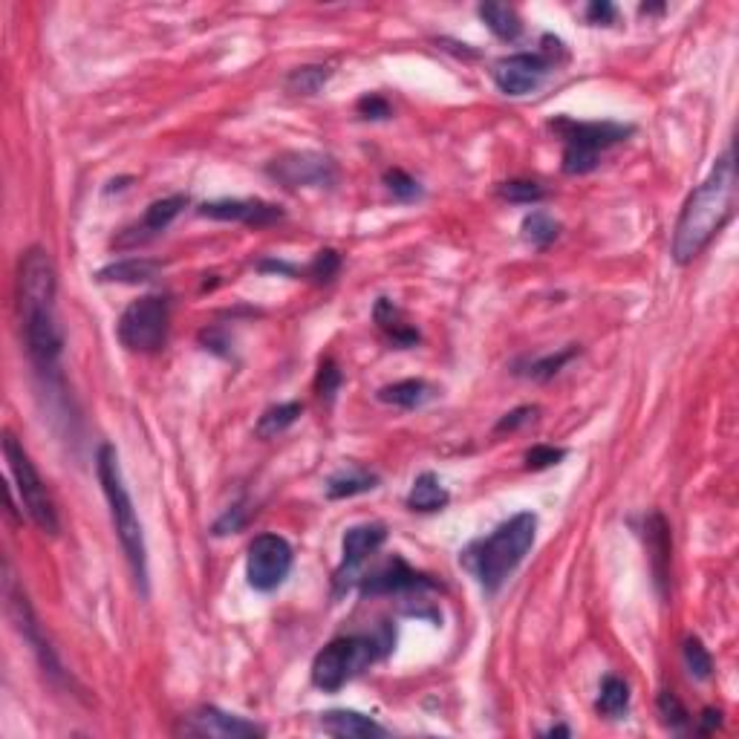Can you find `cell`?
Listing matches in <instances>:
<instances>
[{
  "mask_svg": "<svg viewBox=\"0 0 739 739\" xmlns=\"http://www.w3.org/2000/svg\"><path fill=\"white\" fill-rule=\"evenodd\" d=\"M171 304L165 295H145L122 312L116 335L133 353H156L168 341Z\"/></svg>",
  "mask_w": 739,
  "mask_h": 739,
  "instance_id": "ba28073f",
  "label": "cell"
},
{
  "mask_svg": "<svg viewBox=\"0 0 739 739\" xmlns=\"http://www.w3.org/2000/svg\"><path fill=\"white\" fill-rule=\"evenodd\" d=\"M373 318H376L379 330H382L384 335L396 344V347H413V344L419 341V332H416V327H410V324L402 321V312L393 306V301L382 298V301L376 304Z\"/></svg>",
  "mask_w": 739,
  "mask_h": 739,
  "instance_id": "7402d4cb",
  "label": "cell"
},
{
  "mask_svg": "<svg viewBox=\"0 0 739 739\" xmlns=\"http://www.w3.org/2000/svg\"><path fill=\"white\" fill-rule=\"evenodd\" d=\"M96 474H99V483H102L107 506H110V520H113L116 537H119V546H122V552L128 558L133 578H136V587H139L142 595H148V549H145V532H142L139 514L133 509L128 485H125V477H122L119 454L107 442L99 448Z\"/></svg>",
  "mask_w": 739,
  "mask_h": 739,
  "instance_id": "277c9868",
  "label": "cell"
},
{
  "mask_svg": "<svg viewBox=\"0 0 739 739\" xmlns=\"http://www.w3.org/2000/svg\"><path fill=\"white\" fill-rule=\"evenodd\" d=\"M448 491H445V485L439 483V477L431 474V471H425V474H419L413 485H410V494H408V509L413 511H442L448 506Z\"/></svg>",
  "mask_w": 739,
  "mask_h": 739,
  "instance_id": "44dd1931",
  "label": "cell"
},
{
  "mask_svg": "<svg viewBox=\"0 0 739 739\" xmlns=\"http://www.w3.org/2000/svg\"><path fill=\"white\" fill-rule=\"evenodd\" d=\"M301 413H304V405H301V402H283V405H275V408H269L260 419H257L255 434L260 436V439H272V436L283 434L289 425L298 422Z\"/></svg>",
  "mask_w": 739,
  "mask_h": 739,
  "instance_id": "4316f807",
  "label": "cell"
},
{
  "mask_svg": "<svg viewBox=\"0 0 739 739\" xmlns=\"http://www.w3.org/2000/svg\"><path fill=\"white\" fill-rule=\"evenodd\" d=\"M561 234V226L546 214V211H532L523 220V237L535 246V249H549Z\"/></svg>",
  "mask_w": 739,
  "mask_h": 739,
  "instance_id": "83f0119b",
  "label": "cell"
},
{
  "mask_svg": "<svg viewBox=\"0 0 739 739\" xmlns=\"http://www.w3.org/2000/svg\"><path fill=\"white\" fill-rule=\"evenodd\" d=\"M434 399V387L422 379H405V382H393L379 390V402L384 405H396V408H422Z\"/></svg>",
  "mask_w": 739,
  "mask_h": 739,
  "instance_id": "ffe728a7",
  "label": "cell"
},
{
  "mask_svg": "<svg viewBox=\"0 0 739 739\" xmlns=\"http://www.w3.org/2000/svg\"><path fill=\"white\" fill-rule=\"evenodd\" d=\"M185 734H197V737H214V739H246V737H263V728L243 719V716L226 714L220 708H200L197 714L188 716Z\"/></svg>",
  "mask_w": 739,
  "mask_h": 739,
  "instance_id": "9a60e30c",
  "label": "cell"
},
{
  "mask_svg": "<svg viewBox=\"0 0 739 739\" xmlns=\"http://www.w3.org/2000/svg\"><path fill=\"white\" fill-rule=\"evenodd\" d=\"M379 485V477L370 474V471H361V468H350V471H341L330 477L327 483V497L330 500H344V497H356L364 491H373Z\"/></svg>",
  "mask_w": 739,
  "mask_h": 739,
  "instance_id": "484cf974",
  "label": "cell"
},
{
  "mask_svg": "<svg viewBox=\"0 0 739 739\" xmlns=\"http://www.w3.org/2000/svg\"><path fill=\"white\" fill-rule=\"evenodd\" d=\"M292 546L281 535H257L249 543V558H246V578L249 587L257 592H275L292 572Z\"/></svg>",
  "mask_w": 739,
  "mask_h": 739,
  "instance_id": "30bf717a",
  "label": "cell"
},
{
  "mask_svg": "<svg viewBox=\"0 0 739 739\" xmlns=\"http://www.w3.org/2000/svg\"><path fill=\"white\" fill-rule=\"evenodd\" d=\"M552 130L563 142V174L584 177L598 168L601 156L621 145L633 128L618 122H575V119H555Z\"/></svg>",
  "mask_w": 739,
  "mask_h": 739,
  "instance_id": "5b68a950",
  "label": "cell"
},
{
  "mask_svg": "<svg viewBox=\"0 0 739 739\" xmlns=\"http://www.w3.org/2000/svg\"><path fill=\"white\" fill-rule=\"evenodd\" d=\"M595 708H598V714L607 716V719H621L630 711V688H627V682L618 679V676H604Z\"/></svg>",
  "mask_w": 739,
  "mask_h": 739,
  "instance_id": "d4e9b609",
  "label": "cell"
},
{
  "mask_svg": "<svg viewBox=\"0 0 739 739\" xmlns=\"http://www.w3.org/2000/svg\"><path fill=\"white\" fill-rule=\"evenodd\" d=\"M58 272L50 252L32 246L18 266V312L24 330L26 356L35 373L47 382L61 379V353H64V332L58 324Z\"/></svg>",
  "mask_w": 739,
  "mask_h": 739,
  "instance_id": "6da1fadb",
  "label": "cell"
},
{
  "mask_svg": "<svg viewBox=\"0 0 739 739\" xmlns=\"http://www.w3.org/2000/svg\"><path fill=\"white\" fill-rule=\"evenodd\" d=\"M682 656H685V667H688V673L693 679H699V682L711 679V673H714V659H711L708 647H705L699 638L690 636L688 641H685Z\"/></svg>",
  "mask_w": 739,
  "mask_h": 739,
  "instance_id": "f1b7e54d",
  "label": "cell"
},
{
  "mask_svg": "<svg viewBox=\"0 0 739 739\" xmlns=\"http://www.w3.org/2000/svg\"><path fill=\"white\" fill-rule=\"evenodd\" d=\"M537 416V408H517L506 413L500 422H497V431L503 434V431H517V428H523V425H529V422H535Z\"/></svg>",
  "mask_w": 739,
  "mask_h": 739,
  "instance_id": "74e56055",
  "label": "cell"
},
{
  "mask_svg": "<svg viewBox=\"0 0 739 739\" xmlns=\"http://www.w3.org/2000/svg\"><path fill=\"white\" fill-rule=\"evenodd\" d=\"M185 205H188V197H182V194H174V197H165V200L151 203L148 211H145V217H142V223L136 229H130L128 237L122 240V246L125 243H145V240H151L153 234L165 231L182 214Z\"/></svg>",
  "mask_w": 739,
  "mask_h": 739,
  "instance_id": "e0dca14e",
  "label": "cell"
},
{
  "mask_svg": "<svg viewBox=\"0 0 739 739\" xmlns=\"http://www.w3.org/2000/svg\"><path fill=\"white\" fill-rule=\"evenodd\" d=\"M3 457L9 465V474L15 480V491L21 494V509L26 511V517L44 532V535H58L61 523H58V509H55V500L47 491V485L41 480L38 468L32 457L26 454V448L18 442L15 434H3Z\"/></svg>",
  "mask_w": 739,
  "mask_h": 739,
  "instance_id": "8992f818",
  "label": "cell"
},
{
  "mask_svg": "<svg viewBox=\"0 0 739 739\" xmlns=\"http://www.w3.org/2000/svg\"><path fill=\"white\" fill-rule=\"evenodd\" d=\"M379 659V641L367 636H344L330 641L312 662V685L324 693L341 690L361 670Z\"/></svg>",
  "mask_w": 739,
  "mask_h": 739,
  "instance_id": "52a82bcc",
  "label": "cell"
},
{
  "mask_svg": "<svg viewBox=\"0 0 739 739\" xmlns=\"http://www.w3.org/2000/svg\"><path fill=\"white\" fill-rule=\"evenodd\" d=\"M737 208V162H734V148L722 153L711 168L708 179L688 197L682 208L676 229H673V260L676 263H690L702 255L711 240L725 223L734 217Z\"/></svg>",
  "mask_w": 739,
  "mask_h": 739,
  "instance_id": "7a4b0ae2",
  "label": "cell"
},
{
  "mask_svg": "<svg viewBox=\"0 0 739 739\" xmlns=\"http://www.w3.org/2000/svg\"><path fill=\"white\" fill-rule=\"evenodd\" d=\"M330 78V67H298L292 76H289V90L292 93H301V96H312L318 93Z\"/></svg>",
  "mask_w": 739,
  "mask_h": 739,
  "instance_id": "f546056e",
  "label": "cell"
},
{
  "mask_svg": "<svg viewBox=\"0 0 739 739\" xmlns=\"http://www.w3.org/2000/svg\"><path fill=\"white\" fill-rule=\"evenodd\" d=\"M321 728L332 737L341 739L384 737L382 725L370 716L358 714V711H330V714L321 716Z\"/></svg>",
  "mask_w": 739,
  "mask_h": 739,
  "instance_id": "d6986e66",
  "label": "cell"
},
{
  "mask_svg": "<svg viewBox=\"0 0 739 739\" xmlns=\"http://www.w3.org/2000/svg\"><path fill=\"white\" fill-rule=\"evenodd\" d=\"M338 272H341V255H338L335 249L318 252L315 260L306 266V275H309L315 283H330Z\"/></svg>",
  "mask_w": 739,
  "mask_h": 739,
  "instance_id": "836d02e7",
  "label": "cell"
},
{
  "mask_svg": "<svg viewBox=\"0 0 739 739\" xmlns=\"http://www.w3.org/2000/svg\"><path fill=\"white\" fill-rule=\"evenodd\" d=\"M3 592H6V604H9V615L18 627V633L24 636V641L32 647L38 664L44 667V673L50 676L52 682H61L64 679V670H61V662H58V653L50 644V638L44 636L41 624H38V615L32 610L29 598H26L24 587L18 584L12 566L6 561V578H3Z\"/></svg>",
  "mask_w": 739,
  "mask_h": 739,
  "instance_id": "9c48e42d",
  "label": "cell"
},
{
  "mask_svg": "<svg viewBox=\"0 0 739 739\" xmlns=\"http://www.w3.org/2000/svg\"><path fill=\"white\" fill-rule=\"evenodd\" d=\"M387 540V529L382 523H361L344 532L341 540V566L335 572V589L344 592V589L353 587L361 563L367 561L370 555H376L382 549V543Z\"/></svg>",
  "mask_w": 739,
  "mask_h": 739,
  "instance_id": "4fadbf2b",
  "label": "cell"
},
{
  "mask_svg": "<svg viewBox=\"0 0 739 739\" xmlns=\"http://www.w3.org/2000/svg\"><path fill=\"white\" fill-rule=\"evenodd\" d=\"M500 197L514 205H532L540 203L546 197V191L537 182H529V179H511V182L500 185Z\"/></svg>",
  "mask_w": 739,
  "mask_h": 739,
  "instance_id": "1f68e13d",
  "label": "cell"
},
{
  "mask_svg": "<svg viewBox=\"0 0 739 739\" xmlns=\"http://www.w3.org/2000/svg\"><path fill=\"white\" fill-rule=\"evenodd\" d=\"M563 457H566V451H563V448H552V445H535V448L526 454V468H532V471H543V468L558 465Z\"/></svg>",
  "mask_w": 739,
  "mask_h": 739,
  "instance_id": "8d00e7d4",
  "label": "cell"
},
{
  "mask_svg": "<svg viewBox=\"0 0 739 739\" xmlns=\"http://www.w3.org/2000/svg\"><path fill=\"white\" fill-rule=\"evenodd\" d=\"M615 18H618V9H615L612 3H607V0H595V3H589L587 6L589 24L610 26V24H615Z\"/></svg>",
  "mask_w": 739,
  "mask_h": 739,
  "instance_id": "f35d334b",
  "label": "cell"
},
{
  "mask_svg": "<svg viewBox=\"0 0 739 739\" xmlns=\"http://www.w3.org/2000/svg\"><path fill=\"white\" fill-rule=\"evenodd\" d=\"M644 540H647V552H650V566L656 575V584L664 592L667 584V569H670V526L659 511H653L644 520Z\"/></svg>",
  "mask_w": 739,
  "mask_h": 739,
  "instance_id": "ac0fdd59",
  "label": "cell"
},
{
  "mask_svg": "<svg viewBox=\"0 0 739 739\" xmlns=\"http://www.w3.org/2000/svg\"><path fill=\"white\" fill-rule=\"evenodd\" d=\"M549 61L537 52H514L509 58H500L491 70V78L500 93L506 96H529L549 76Z\"/></svg>",
  "mask_w": 739,
  "mask_h": 739,
  "instance_id": "8fae6325",
  "label": "cell"
},
{
  "mask_svg": "<svg viewBox=\"0 0 739 739\" xmlns=\"http://www.w3.org/2000/svg\"><path fill=\"white\" fill-rule=\"evenodd\" d=\"M719 716H722V714H719V711H714V708H708V711L702 714V728H699V731H702V734H711L714 728H719V722H722Z\"/></svg>",
  "mask_w": 739,
  "mask_h": 739,
  "instance_id": "b9f144b4",
  "label": "cell"
},
{
  "mask_svg": "<svg viewBox=\"0 0 739 739\" xmlns=\"http://www.w3.org/2000/svg\"><path fill=\"white\" fill-rule=\"evenodd\" d=\"M384 185H387V191H390L396 200H402V203H413V200L422 197V185L410 177V174H405L402 168L387 171V174H384Z\"/></svg>",
  "mask_w": 739,
  "mask_h": 739,
  "instance_id": "d6a6232c",
  "label": "cell"
},
{
  "mask_svg": "<svg viewBox=\"0 0 739 739\" xmlns=\"http://www.w3.org/2000/svg\"><path fill=\"white\" fill-rule=\"evenodd\" d=\"M575 353H578V350H575V347H569V350H563V353H558V356L535 358L523 376H529V379H535V382H549V379H552V376H555V373H558L563 364L575 356Z\"/></svg>",
  "mask_w": 739,
  "mask_h": 739,
  "instance_id": "d590c367",
  "label": "cell"
},
{
  "mask_svg": "<svg viewBox=\"0 0 739 739\" xmlns=\"http://www.w3.org/2000/svg\"><path fill=\"white\" fill-rule=\"evenodd\" d=\"M358 113L364 116V119H390V104L384 102L382 96H364L361 102H358Z\"/></svg>",
  "mask_w": 739,
  "mask_h": 739,
  "instance_id": "ab89813d",
  "label": "cell"
},
{
  "mask_svg": "<svg viewBox=\"0 0 739 739\" xmlns=\"http://www.w3.org/2000/svg\"><path fill=\"white\" fill-rule=\"evenodd\" d=\"M480 18L485 21V26L500 38V41H517L520 32H523V21L520 15L506 6V3H483L480 6Z\"/></svg>",
  "mask_w": 739,
  "mask_h": 739,
  "instance_id": "cb8c5ba5",
  "label": "cell"
},
{
  "mask_svg": "<svg viewBox=\"0 0 739 739\" xmlns=\"http://www.w3.org/2000/svg\"><path fill=\"white\" fill-rule=\"evenodd\" d=\"M269 174L286 188H327L335 182V165L324 153H286L269 165Z\"/></svg>",
  "mask_w": 739,
  "mask_h": 739,
  "instance_id": "7c38bea8",
  "label": "cell"
},
{
  "mask_svg": "<svg viewBox=\"0 0 739 739\" xmlns=\"http://www.w3.org/2000/svg\"><path fill=\"white\" fill-rule=\"evenodd\" d=\"M434 589V581L410 569L402 558H390L376 572L361 578V595H410V592H425Z\"/></svg>",
  "mask_w": 739,
  "mask_h": 739,
  "instance_id": "5bb4252c",
  "label": "cell"
},
{
  "mask_svg": "<svg viewBox=\"0 0 739 739\" xmlns=\"http://www.w3.org/2000/svg\"><path fill=\"white\" fill-rule=\"evenodd\" d=\"M159 263L145 260V257H128L119 263H110L107 269L99 272V281L104 283H148L156 278Z\"/></svg>",
  "mask_w": 739,
  "mask_h": 739,
  "instance_id": "603a6c76",
  "label": "cell"
},
{
  "mask_svg": "<svg viewBox=\"0 0 739 739\" xmlns=\"http://www.w3.org/2000/svg\"><path fill=\"white\" fill-rule=\"evenodd\" d=\"M537 537V514L520 511L503 526L477 543H471L462 555V563L477 578L485 592H497L511 578V572L532 552Z\"/></svg>",
  "mask_w": 739,
  "mask_h": 739,
  "instance_id": "3957f363",
  "label": "cell"
},
{
  "mask_svg": "<svg viewBox=\"0 0 739 739\" xmlns=\"http://www.w3.org/2000/svg\"><path fill=\"white\" fill-rule=\"evenodd\" d=\"M243 523H246L243 509H240V506H234V509L226 511V514L214 523V535L223 537V535H229V532H237V529H243Z\"/></svg>",
  "mask_w": 739,
  "mask_h": 739,
  "instance_id": "60d3db41",
  "label": "cell"
},
{
  "mask_svg": "<svg viewBox=\"0 0 739 739\" xmlns=\"http://www.w3.org/2000/svg\"><path fill=\"white\" fill-rule=\"evenodd\" d=\"M656 705H659V716H662V722L670 728V731H685V725L690 722V714H688V708L682 705V699H679L673 690H662Z\"/></svg>",
  "mask_w": 739,
  "mask_h": 739,
  "instance_id": "4dcf8cb0",
  "label": "cell"
},
{
  "mask_svg": "<svg viewBox=\"0 0 739 739\" xmlns=\"http://www.w3.org/2000/svg\"><path fill=\"white\" fill-rule=\"evenodd\" d=\"M341 384H344V373L338 370V364H335L332 358H324L321 367H318V379H315L318 396H321L324 402H332L335 393L341 390Z\"/></svg>",
  "mask_w": 739,
  "mask_h": 739,
  "instance_id": "e575fe53",
  "label": "cell"
},
{
  "mask_svg": "<svg viewBox=\"0 0 739 739\" xmlns=\"http://www.w3.org/2000/svg\"><path fill=\"white\" fill-rule=\"evenodd\" d=\"M200 214L208 220H226V223H243V226H272L283 217L278 205L263 200H214L200 205Z\"/></svg>",
  "mask_w": 739,
  "mask_h": 739,
  "instance_id": "2e32d148",
  "label": "cell"
}]
</instances>
